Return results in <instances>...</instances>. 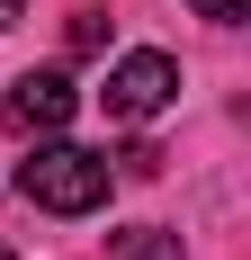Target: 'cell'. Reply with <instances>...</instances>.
<instances>
[{"mask_svg": "<svg viewBox=\"0 0 251 260\" xmlns=\"http://www.w3.org/2000/svg\"><path fill=\"white\" fill-rule=\"evenodd\" d=\"M108 153H81V144H36V153L18 161V188L36 198L45 215H90V207H108Z\"/></svg>", "mask_w": 251, "mask_h": 260, "instance_id": "6da1fadb", "label": "cell"}, {"mask_svg": "<svg viewBox=\"0 0 251 260\" xmlns=\"http://www.w3.org/2000/svg\"><path fill=\"white\" fill-rule=\"evenodd\" d=\"M108 117H117V126H152V117H162V108L179 99V63L171 54H125V63H108Z\"/></svg>", "mask_w": 251, "mask_h": 260, "instance_id": "7a4b0ae2", "label": "cell"}, {"mask_svg": "<svg viewBox=\"0 0 251 260\" xmlns=\"http://www.w3.org/2000/svg\"><path fill=\"white\" fill-rule=\"evenodd\" d=\"M72 108H81V90H72L63 72H27L18 90H9V117L36 126V135H63V126H72Z\"/></svg>", "mask_w": 251, "mask_h": 260, "instance_id": "3957f363", "label": "cell"}, {"mask_svg": "<svg viewBox=\"0 0 251 260\" xmlns=\"http://www.w3.org/2000/svg\"><path fill=\"white\" fill-rule=\"evenodd\" d=\"M117 260H189V251H179V234H162V224H125Z\"/></svg>", "mask_w": 251, "mask_h": 260, "instance_id": "277c9868", "label": "cell"}, {"mask_svg": "<svg viewBox=\"0 0 251 260\" xmlns=\"http://www.w3.org/2000/svg\"><path fill=\"white\" fill-rule=\"evenodd\" d=\"M189 9H198V18H215V27H242V18H251V0H189Z\"/></svg>", "mask_w": 251, "mask_h": 260, "instance_id": "5b68a950", "label": "cell"}, {"mask_svg": "<svg viewBox=\"0 0 251 260\" xmlns=\"http://www.w3.org/2000/svg\"><path fill=\"white\" fill-rule=\"evenodd\" d=\"M117 171H125V180H152V171H162V153H152V144H125Z\"/></svg>", "mask_w": 251, "mask_h": 260, "instance_id": "8992f818", "label": "cell"}, {"mask_svg": "<svg viewBox=\"0 0 251 260\" xmlns=\"http://www.w3.org/2000/svg\"><path fill=\"white\" fill-rule=\"evenodd\" d=\"M108 45V27H99V9H81V18H72V54H99Z\"/></svg>", "mask_w": 251, "mask_h": 260, "instance_id": "52a82bcc", "label": "cell"}, {"mask_svg": "<svg viewBox=\"0 0 251 260\" xmlns=\"http://www.w3.org/2000/svg\"><path fill=\"white\" fill-rule=\"evenodd\" d=\"M9 18H18V0H0V27H9Z\"/></svg>", "mask_w": 251, "mask_h": 260, "instance_id": "ba28073f", "label": "cell"}, {"mask_svg": "<svg viewBox=\"0 0 251 260\" xmlns=\"http://www.w3.org/2000/svg\"><path fill=\"white\" fill-rule=\"evenodd\" d=\"M0 260H18V251H9V242H0Z\"/></svg>", "mask_w": 251, "mask_h": 260, "instance_id": "9c48e42d", "label": "cell"}]
</instances>
